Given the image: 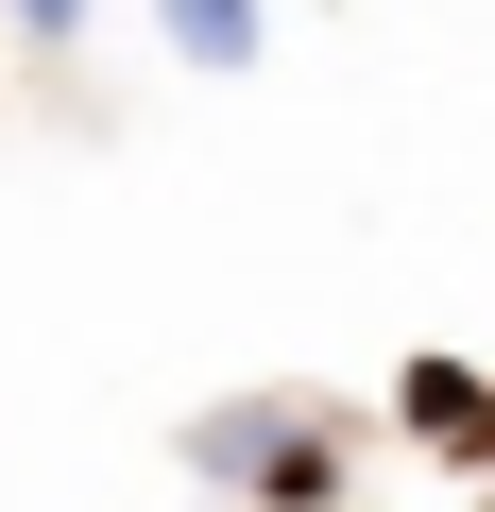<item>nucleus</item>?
Here are the masks:
<instances>
[{
  "label": "nucleus",
  "instance_id": "nucleus-1",
  "mask_svg": "<svg viewBox=\"0 0 495 512\" xmlns=\"http://www.w3.org/2000/svg\"><path fill=\"white\" fill-rule=\"evenodd\" d=\"M188 478L239 495V512H342L359 495V444L308 393H222V410H188Z\"/></svg>",
  "mask_w": 495,
  "mask_h": 512
},
{
  "label": "nucleus",
  "instance_id": "nucleus-2",
  "mask_svg": "<svg viewBox=\"0 0 495 512\" xmlns=\"http://www.w3.org/2000/svg\"><path fill=\"white\" fill-rule=\"evenodd\" d=\"M393 444L444 461V478H495V359H393Z\"/></svg>",
  "mask_w": 495,
  "mask_h": 512
},
{
  "label": "nucleus",
  "instance_id": "nucleus-3",
  "mask_svg": "<svg viewBox=\"0 0 495 512\" xmlns=\"http://www.w3.org/2000/svg\"><path fill=\"white\" fill-rule=\"evenodd\" d=\"M154 35H171V69H205V86H239L274 52V0H154Z\"/></svg>",
  "mask_w": 495,
  "mask_h": 512
},
{
  "label": "nucleus",
  "instance_id": "nucleus-4",
  "mask_svg": "<svg viewBox=\"0 0 495 512\" xmlns=\"http://www.w3.org/2000/svg\"><path fill=\"white\" fill-rule=\"evenodd\" d=\"M0 18H18V52H69V35L103 18V0H0Z\"/></svg>",
  "mask_w": 495,
  "mask_h": 512
}]
</instances>
